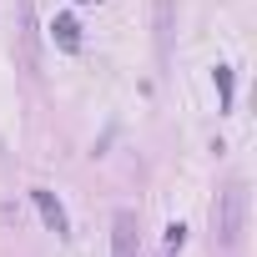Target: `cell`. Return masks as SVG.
<instances>
[{"label":"cell","mask_w":257,"mask_h":257,"mask_svg":"<svg viewBox=\"0 0 257 257\" xmlns=\"http://www.w3.org/2000/svg\"><path fill=\"white\" fill-rule=\"evenodd\" d=\"M242 222H247V187H242V182H232V187L217 197V207H212V227H217V242H222L227 252L237 247Z\"/></svg>","instance_id":"cell-1"},{"label":"cell","mask_w":257,"mask_h":257,"mask_svg":"<svg viewBox=\"0 0 257 257\" xmlns=\"http://www.w3.org/2000/svg\"><path fill=\"white\" fill-rule=\"evenodd\" d=\"M111 257H137V212H116L111 217Z\"/></svg>","instance_id":"cell-2"},{"label":"cell","mask_w":257,"mask_h":257,"mask_svg":"<svg viewBox=\"0 0 257 257\" xmlns=\"http://www.w3.org/2000/svg\"><path fill=\"white\" fill-rule=\"evenodd\" d=\"M31 202H36V212H41V222L56 232V237H71V222H66V207L56 202V192H46V187H36L31 192Z\"/></svg>","instance_id":"cell-3"},{"label":"cell","mask_w":257,"mask_h":257,"mask_svg":"<svg viewBox=\"0 0 257 257\" xmlns=\"http://www.w3.org/2000/svg\"><path fill=\"white\" fill-rule=\"evenodd\" d=\"M51 36H56L61 51H81V21L76 16H56L51 21Z\"/></svg>","instance_id":"cell-4"},{"label":"cell","mask_w":257,"mask_h":257,"mask_svg":"<svg viewBox=\"0 0 257 257\" xmlns=\"http://www.w3.org/2000/svg\"><path fill=\"white\" fill-rule=\"evenodd\" d=\"M212 81H217V106H222V111H232V96H237L232 66H217V71H212Z\"/></svg>","instance_id":"cell-5"},{"label":"cell","mask_w":257,"mask_h":257,"mask_svg":"<svg viewBox=\"0 0 257 257\" xmlns=\"http://www.w3.org/2000/svg\"><path fill=\"white\" fill-rule=\"evenodd\" d=\"M157 41H162V56L172 46V0H157Z\"/></svg>","instance_id":"cell-6"},{"label":"cell","mask_w":257,"mask_h":257,"mask_svg":"<svg viewBox=\"0 0 257 257\" xmlns=\"http://www.w3.org/2000/svg\"><path fill=\"white\" fill-rule=\"evenodd\" d=\"M182 242H187V227L172 222V227H167V252H182Z\"/></svg>","instance_id":"cell-7"},{"label":"cell","mask_w":257,"mask_h":257,"mask_svg":"<svg viewBox=\"0 0 257 257\" xmlns=\"http://www.w3.org/2000/svg\"><path fill=\"white\" fill-rule=\"evenodd\" d=\"M81 6H91V0H81Z\"/></svg>","instance_id":"cell-8"}]
</instances>
